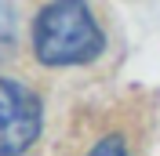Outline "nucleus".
Wrapping results in <instances>:
<instances>
[{
	"instance_id": "obj_2",
	"label": "nucleus",
	"mask_w": 160,
	"mask_h": 156,
	"mask_svg": "<svg viewBox=\"0 0 160 156\" xmlns=\"http://www.w3.org/2000/svg\"><path fill=\"white\" fill-rule=\"evenodd\" d=\"M40 98L18 80L0 76V156H22L40 134Z\"/></svg>"
},
{
	"instance_id": "obj_3",
	"label": "nucleus",
	"mask_w": 160,
	"mask_h": 156,
	"mask_svg": "<svg viewBox=\"0 0 160 156\" xmlns=\"http://www.w3.org/2000/svg\"><path fill=\"white\" fill-rule=\"evenodd\" d=\"M15 47V7L0 0V55Z\"/></svg>"
},
{
	"instance_id": "obj_4",
	"label": "nucleus",
	"mask_w": 160,
	"mask_h": 156,
	"mask_svg": "<svg viewBox=\"0 0 160 156\" xmlns=\"http://www.w3.org/2000/svg\"><path fill=\"white\" fill-rule=\"evenodd\" d=\"M88 156H131V153H128V142H124L120 134H106Z\"/></svg>"
},
{
	"instance_id": "obj_1",
	"label": "nucleus",
	"mask_w": 160,
	"mask_h": 156,
	"mask_svg": "<svg viewBox=\"0 0 160 156\" xmlns=\"http://www.w3.org/2000/svg\"><path fill=\"white\" fill-rule=\"evenodd\" d=\"M33 51L44 66H84L102 51V29L84 0H55L37 15Z\"/></svg>"
}]
</instances>
